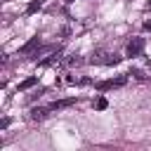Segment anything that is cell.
<instances>
[{"mask_svg":"<svg viewBox=\"0 0 151 151\" xmlns=\"http://www.w3.org/2000/svg\"><path fill=\"white\" fill-rule=\"evenodd\" d=\"M120 61L118 54H111V52H97L90 57V64H104V66H116Z\"/></svg>","mask_w":151,"mask_h":151,"instance_id":"obj_1","label":"cell"},{"mask_svg":"<svg viewBox=\"0 0 151 151\" xmlns=\"http://www.w3.org/2000/svg\"><path fill=\"white\" fill-rule=\"evenodd\" d=\"M127 83V76H118V78H111V80H101V83H97L94 87L99 90V92H106V90H113V87H123Z\"/></svg>","mask_w":151,"mask_h":151,"instance_id":"obj_2","label":"cell"},{"mask_svg":"<svg viewBox=\"0 0 151 151\" xmlns=\"http://www.w3.org/2000/svg\"><path fill=\"white\" fill-rule=\"evenodd\" d=\"M38 47H40V38L35 35V38H31V40L19 50V54H21V57H38Z\"/></svg>","mask_w":151,"mask_h":151,"instance_id":"obj_3","label":"cell"},{"mask_svg":"<svg viewBox=\"0 0 151 151\" xmlns=\"http://www.w3.org/2000/svg\"><path fill=\"white\" fill-rule=\"evenodd\" d=\"M144 52V38H132L127 42V57H139Z\"/></svg>","mask_w":151,"mask_h":151,"instance_id":"obj_4","label":"cell"},{"mask_svg":"<svg viewBox=\"0 0 151 151\" xmlns=\"http://www.w3.org/2000/svg\"><path fill=\"white\" fill-rule=\"evenodd\" d=\"M78 99L76 97H68V99H59V101H52L50 104V111H59V109H68V106H73Z\"/></svg>","mask_w":151,"mask_h":151,"instance_id":"obj_5","label":"cell"},{"mask_svg":"<svg viewBox=\"0 0 151 151\" xmlns=\"http://www.w3.org/2000/svg\"><path fill=\"white\" fill-rule=\"evenodd\" d=\"M47 116H50V106H35V109H31V118L33 120H42Z\"/></svg>","mask_w":151,"mask_h":151,"instance_id":"obj_6","label":"cell"},{"mask_svg":"<svg viewBox=\"0 0 151 151\" xmlns=\"http://www.w3.org/2000/svg\"><path fill=\"white\" fill-rule=\"evenodd\" d=\"M59 61H61V50H57L54 54H50V59L40 61V66H52V64H59Z\"/></svg>","mask_w":151,"mask_h":151,"instance_id":"obj_7","label":"cell"},{"mask_svg":"<svg viewBox=\"0 0 151 151\" xmlns=\"http://www.w3.org/2000/svg\"><path fill=\"white\" fill-rule=\"evenodd\" d=\"M35 83H38V78H35V76H31V78H26V80H21V83H19V92H24V90H28V87H33Z\"/></svg>","mask_w":151,"mask_h":151,"instance_id":"obj_8","label":"cell"},{"mask_svg":"<svg viewBox=\"0 0 151 151\" xmlns=\"http://www.w3.org/2000/svg\"><path fill=\"white\" fill-rule=\"evenodd\" d=\"M40 7H42V2H40V0H33V2L26 7V14H33V12H38Z\"/></svg>","mask_w":151,"mask_h":151,"instance_id":"obj_9","label":"cell"},{"mask_svg":"<svg viewBox=\"0 0 151 151\" xmlns=\"http://www.w3.org/2000/svg\"><path fill=\"white\" fill-rule=\"evenodd\" d=\"M80 61H83V59H80V57H76V54H71L68 59H64V64H66V66H78Z\"/></svg>","mask_w":151,"mask_h":151,"instance_id":"obj_10","label":"cell"},{"mask_svg":"<svg viewBox=\"0 0 151 151\" xmlns=\"http://www.w3.org/2000/svg\"><path fill=\"white\" fill-rule=\"evenodd\" d=\"M106 106H109V101H106V99H104V97H99V99H97V101H94V109H99V111H104V109H106Z\"/></svg>","mask_w":151,"mask_h":151,"instance_id":"obj_11","label":"cell"},{"mask_svg":"<svg viewBox=\"0 0 151 151\" xmlns=\"http://www.w3.org/2000/svg\"><path fill=\"white\" fill-rule=\"evenodd\" d=\"M132 76H134V78H139V80H144V78H146V76H142V71H139V68H132Z\"/></svg>","mask_w":151,"mask_h":151,"instance_id":"obj_12","label":"cell"},{"mask_svg":"<svg viewBox=\"0 0 151 151\" xmlns=\"http://www.w3.org/2000/svg\"><path fill=\"white\" fill-rule=\"evenodd\" d=\"M144 31H151V21H146V24H144Z\"/></svg>","mask_w":151,"mask_h":151,"instance_id":"obj_13","label":"cell"}]
</instances>
